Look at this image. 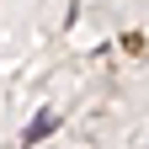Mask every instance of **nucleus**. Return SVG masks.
<instances>
[{
    "mask_svg": "<svg viewBox=\"0 0 149 149\" xmlns=\"http://www.w3.org/2000/svg\"><path fill=\"white\" fill-rule=\"evenodd\" d=\"M53 128H59V117H53V112H37V117L27 123V133H22V144H43Z\"/></svg>",
    "mask_w": 149,
    "mask_h": 149,
    "instance_id": "1",
    "label": "nucleus"
}]
</instances>
